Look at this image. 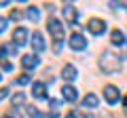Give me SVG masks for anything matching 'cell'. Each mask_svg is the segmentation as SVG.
I'll return each mask as SVG.
<instances>
[{
	"label": "cell",
	"instance_id": "cell-1",
	"mask_svg": "<svg viewBox=\"0 0 127 118\" xmlns=\"http://www.w3.org/2000/svg\"><path fill=\"white\" fill-rule=\"evenodd\" d=\"M100 68L104 72H117V70H121V59L114 53H104L100 59Z\"/></svg>",
	"mask_w": 127,
	"mask_h": 118
},
{
	"label": "cell",
	"instance_id": "cell-2",
	"mask_svg": "<svg viewBox=\"0 0 127 118\" xmlns=\"http://www.w3.org/2000/svg\"><path fill=\"white\" fill-rule=\"evenodd\" d=\"M47 27H49V32L53 34V38H55V40H62V38H64V25L59 23V19L51 17L49 21H47Z\"/></svg>",
	"mask_w": 127,
	"mask_h": 118
},
{
	"label": "cell",
	"instance_id": "cell-3",
	"mask_svg": "<svg viewBox=\"0 0 127 118\" xmlns=\"http://www.w3.org/2000/svg\"><path fill=\"white\" fill-rule=\"evenodd\" d=\"M70 49H72V51H85L87 49L85 36H81L78 32H74L72 36H70Z\"/></svg>",
	"mask_w": 127,
	"mask_h": 118
},
{
	"label": "cell",
	"instance_id": "cell-4",
	"mask_svg": "<svg viewBox=\"0 0 127 118\" xmlns=\"http://www.w3.org/2000/svg\"><path fill=\"white\" fill-rule=\"evenodd\" d=\"M87 27H89V32H91V34L100 36V34H104V30H106V23L102 21V19H91V21L87 23Z\"/></svg>",
	"mask_w": 127,
	"mask_h": 118
},
{
	"label": "cell",
	"instance_id": "cell-5",
	"mask_svg": "<svg viewBox=\"0 0 127 118\" xmlns=\"http://www.w3.org/2000/svg\"><path fill=\"white\" fill-rule=\"evenodd\" d=\"M26 40H28V30H26V27H17V30L13 32V44L23 46Z\"/></svg>",
	"mask_w": 127,
	"mask_h": 118
},
{
	"label": "cell",
	"instance_id": "cell-6",
	"mask_svg": "<svg viewBox=\"0 0 127 118\" xmlns=\"http://www.w3.org/2000/svg\"><path fill=\"white\" fill-rule=\"evenodd\" d=\"M62 95H64V99L70 101V103H74V101L78 99V91L74 86H62Z\"/></svg>",
	"mask_w": 127,
	"mask_h": 118
},
{
	"label": "cell",
	"instance_id": "cell-7",
	"mask_svg": "<svg viewBox=\"0 0 127 118\" xmlns=\"http://www.w3.org/2000/svg\"><path fill=\"white\" fill-rule=\"evenodd\" d=\"M32 46H34L36 53H42V51H45V38H42L40 32H34V34H32Z\"/></svg>",
	"mask_w": 127,
	"mask_h": 118
},
{
	"label": "cell",
	"instance_id": "cell-8",
	"mask_svg": "<svg viewBox=\"0 0 127 118\" xmlns=\"http://www.w3.org/2000/svg\"><path fill=\"white\" fill-rule=\"evenodd\" d=\"M104 97H106V101H108L110 105L117 103V101H119V89H117V86H106V89H104Z\"/></svg>",
	"mask_w": 127,
	"mask_h": 118
},
{
	"label": "cell",
	"instance_id": "cell-9",
	"mask_svg": "<svg viewBox=\"0 0 127 118\" xmlns=\"http://www.w3.org/2000/svg\"><path fill=\"white\" fill-rule=\"evenodd\" d=\"M32 95L36 97V99H45V97H47V86L42 84V82H34V86H32Z\"/></svg>",
	"mask_w": 127,
	"mask_h": 118
},
{
	"label": "cell",
	"instance_id": "cell-10",
	"mask_svg": "<svg viewBox=\"0 0 127 118\" xmlns=\"http://www.w3.org/2000/svg\"><path fill=\"white\" fill-rule=\"evenodd\" d=\"M38 61H40V59H38L36 55H26V57L21 59V65H23L26 70H34V68L38 65Z\"/></svg>",
	"mask_w": 127,
	"mask_h": 118
},
{
	"label": "cell",
	"instance_id": "cell-11",
	"mask_svg": "<svg viewBox=\"0 0 127 118\" xmlns=\"http://www.w3.org/2000/svg\"><path fill=\"white\" fill-rule=\"evenodd\" d=\"M64 19L70 23H74V19H76V9H74L72 4H64Z\"/></svg>",
	"mask_w": 127,
	"mask_h": 118
},
{
	"label": "cell",
	"instance_id": "cell-12",
	"mask_svg": "<svg viewBox=\"0 0 127 118\" xmlns=\"http://www.w3.org/2000/svg\"><path fill=\"white\" fill-rule=\"evenodd\" d=\"M83 105L85 108H97V95L95 93H87L85 99H83Z\"/></svg>",
	"mask_w": 127,
	"mask_h": 118
},
{
	"label": "cell",
	"instance_id": "cell-13",
	"mask_svg": "<svg viewBox=\"0 0 127 118\" xmlns=\"http://www.w3.org/2000/svg\"><path fill=\"white\" fill-rule=\"evenodd\" d=\"M62 78H64V80H74V78H76V68L66 65V68L62 70Z\"/></svg>",
	"mask_w": 127,
	"mask_h": 118
},
{
	"label": "cell",
	"instance_id": "cell-14",
	"mask_svg": "<svg viewBox=\"0 0 127 118\" xmlns=\"http://www.w3.org/2000/svg\"><path fill=\"white\" fill-rule=\"evenodd\" d=\"M26 17L30 19V21H38V17H40V11H38L36 6H28V9H26Z\"/></svg>",
	"mask_w": 127,
	"mask_h": 118
},
{
	"label": "cell",
	"instance_id": "cell-15",
	"mask_svg": "<svg viewBox=\"0 0 127 118\" xmlns=\"http://www.w3.org/2000/svg\"><path fill=\"white\" fill-rule=\"evenodd\" d=\"M110 42H112V44H123V42H125V38H123V34L119 32V30H112V32H110Z\"/></svg>",
	"mask_w": 127,
	"mask_h": 118
},
{
	"label": "cell",
	"instance_id": "cell-16",
	"mask_svg": "<svg viewBox=\"0 0 127 118\" xmlns=\"http://www.w3.org/2000/svg\"><path fill=\"white\" fill-rule=\"evenodd\" d=\"M26 101V93H15L13 95V105H21Z\"/></svg>",
	"mask_w": 127,
	"mask_h": 118
},
{
	"label": "cell",
	"instance_id": "cell-17",
	"mask_svg": "<svg viewBox=\"0 0 127 118\" xmlns=\"http://www.w3.org/2000/svg\"><path fill=\"white\" fill-rule=\"evenodd\" d=\"M26 110H28V114H30L32 118H40V112H38V110L34 108V105H30V103H28V105H26Z\"/></svg>",
	"mask_w": 127,
	"mask_h": 118
},
{
	"label": "cell",
	"instance_id": "cell-18",
	"mask_svg": "<svg viewBox=\"0 0 127 118\" xmlns=\"http://www.w3.org/2000/svg\"><path fill=\"white\" fill-rule=\"evenodd\" d=\"M19 17H21V11H19V9H13V11L9 13V19H11V21H19Z\"/></svg>",
	"mask_w": 127,
	"mask_h": 118
},
{
	"label": "cell",
	"instance_id": "cell-19",
	"mask_svg": "<svg viewBox=\"0 0 127 118\" xmlns=\"http://www.w3.org/2000/svg\"><path fill=\"white\" fill-rule=\"evenodd\" d=\"M30 82V74H21V76H17V84H28Z\"/></svg>",
	"mask_w": 127,
	"mask_h": 118
},
{
	"label": "cell",
	"instance_id": "cell-20",
	"mask_svg": "<svg viewBox=\"0 0 127 118\" xmlns=\"http://www.w3.org/2000/svg\"><path fill=\"white\" fill-rule=\"evenodd\" d=\"M0 63H2V70H6V72H13V63H11V61H6V59H0Z\"/></svg>",
	"mask_w": 127,
	"mask_h": 118
},
{
	"label": "cell",
	"instance_id": "cell-21",
	"mask_svg": "<svg viewBox=\"0 0 127 118\" xmlns=\"http://www.w3.org/2000/svg\"><path fill=\"white\" fill-rule=\"evenodd\" d=\"M62 46H64L62 40H55L53 42V53H62Z\"/></svg>",
	"mask_w": 127,
	"mask_h": 118
},
{
	"label": "cell",
	"instance_id": "cell-22",
	"mask_svg": "<svg viewBox=\"0 0 127 118\" xmlns=\"http://www.w3.org/2000/svg\"><path fill=\"white\" fill-rule=\"evenodd\" d=\"M9 25V17H0V32H4Z\"/></svg>",
	"mask_w": 127,
	"mask_h": 118
},
{
	"label": "cell",
	"instance_id": "cell-23",
	"mask_svg": "<svg viewBox=\"0 0 127 118\" xmlns=\"http://www.w3.org/2000/svg\"><path fill=\"white\" fill-rule=\"evenodd\" d=\"M6 95H9V89H6V86H2V89H0V101L4 99Z\"/></svg>",
	"mask_w": 127,
	"mask_h": 118
},
{
	"label": "cell",
	"instance_id": "cell-24",
	"mask_svg": "<svg viewBox=\"0 0 127 118\" xmlns=\"http://www.w3.org/2000/svg\"><path fill=\"white\" fill-rule=\"evenodd\" d=\"M49 103H51V110H53V112H55V110L59 108V101H57V99H51Z\"/></svg>",
	"mask_w": 127,
	"mask_h": 118
},
{
	"label": "cell",
	"instance_id": "cell-25",
	"mask_svg": "<svg viewBox=\"0 0 127 118\" xmlns=\"http://www.w3.org/2000/svg\"><path fill=\"white\" fill-rule=\"evenodd\" d=\"M123 108H125V114H127V97L123 99Z\"/></svg>",
	"mask_w": 127,
	"mask_h": 118
},
{
	"label": "cell",
	"instance_id": "cell-26",
	"mask_svg": "<svg viewBox=\"0 0 127 118\" xmlns=\"http://www.w3.org/2000/svg\"><path fill=\"white\" fill-rule=\"evenodd\" d=\"M66 118H76V114H74V112H70V114H68Z\"/></svg>",
	"mask_w": 127,
	"mask_h": 118
},
{
	"label": "cell",
	"instance_id": "cell-27",
	"mask_svg": "<svg viewBox=\"0 0 127 118\" xmlns=\"http://www.w3.org/2000/svg\"><path fill=\"white\" fill-rule=\"evenodd\" d=\"M9 4V2H6V0H0V6H6Z\"/></svg>",
	"mask_w": 127,
	"mask_h": 118
},
{
	"label": "cell",
	"instance_id": "cell-28",
	"mask_svg": "<svg viewBox=\"0 0 127 118\" xmlns=\"http://www.w3.org/2000/svg\"><path fill=\"white\" fill-rule=\"evenodd\" d=\"M4 118H11V116H9V114H6V116H4Z\"/></svg>",
	"mask_w": 127,
	"mask_h": 118
},
{
	"label": "cell",
	"instance_id": "cell-29",
	"mask_svg": "<svg viewBox=\"0 0 127 118\" xmlns=\"http://www.w3.org/2000/svg\"><path fill=\"white\" fill-rule=\"evenodd\" d=\"M0 78H2V76H0Z\"/></svg>",
	"mask_w": 127,
	"mask_h": 118
}]
</instances>
